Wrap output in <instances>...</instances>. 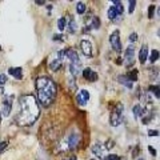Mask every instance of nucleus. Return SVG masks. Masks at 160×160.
<instances>
[{
    "label": "nucleus",
    "mask_w": 160,
    "mask_h": 160,
    "mask_svg": "<svg viewBox=\"0 0 160 160\" xmlns=\"http://www.w3.org/2000/svg\"><path fill=\"white\" fill-rule=\"evenodd\" d=\"M83 78L86 80H88V82H96L99 76H98V73L95 71H92L91 68H84L83 69Z\"/></svg>",
    "instance_id": "12"
},
{
    "label": "nucleus",
    "mask_w": 160,
    "mask_h": 160,
    "mask_svg": "<svg viewBox=\"0 0 160 160\" xmlns=\"http://www.w3.org/2000/svg\"><path fill=\"white\" fill-rule=\"evenodd\" d=\"M135 7H136V2H135V0H129V13L133 12Z\"/></svg>",
    "instance_id": "31"
},
{
    "label": "nucleus",
    "mask_w": 160,
    "mask_h": 160,
    "mask_svg": "<svg viewBox=\"0 0 160 160\" xmlns=\"http://www.w3.org/2000/svg\"><path fill=\"white\" fill-rule=\"evenodd\" d=\"M66 27H67V19L66 18H60L58 20V28H59V31H63Z\"/></svg>",
    "instance_id": "24"
},
{
    "label": "nucleus",
    "mask_w": 160,
    "mask_h": 160,
    "mask_svg": "<svg viewBox=\"0 0 160 160\" xmlns=\"http://www.w3.org/2000/svg\"><path fill=\"white\" fill-rule=\"evenodd\" d=\"M139 160H146V159H139Z\"/></svg>",
    "instance_id": "41"
},
{
    "label": "nucleus",
    "mask_w": 160,
    "mask_h": 160,
    "mask_svg": "<svg viewBox=\"0 0 160 160\" xmlns=\"http://www.w3.org/2000/svg\"><path fill=\"white\" fill-rule=\"evenodd\" d=\"M148 136H159V131H158V129H149V131H148Z\"/></svg>",
    "instance_id": "34"
},
{
    "label": "nucleus",
    "mask_w": 160,
    "mask_h": 160,
    "mask_svg": "<svg viewBox=\"0 0 160 160\" xmlns=\"http://www.w3.org/2000/svg\"><path fill=\"white\" fill-rule=\"evenodd\" d=\"M147 59H148V47H147V44H143L139 52V60L142 64H144L147 62Z\"/></svg>",
    "instance_id": "13"
},
{
    "label": "nucleus",
    "mask_w": 160,
    "mask_h": 160,
    "mask_svg": "<svg viewBox=\"0 0 160 160\" xmlns=\"http://www.w3.org/2000/svg\"><path fill=\"white\" fill-rule=\"evenodd\" d=\"M123 111H124V106H123V104H122V103H116V106H115V109L111 112V118H109V124H111L112 127L120 126V123H122Z\"/></svg>",
    "instance_id": "3"
},
{
    "label": "nucleus",
    "mask_w": 160,
    "mask_h": 160,
    "mask_svg": "<svg viewBox=\"0 0 160 160\" xmlns=\"http://www.w3.org/2000/svg\"><path fill=\"white\" fill-rule=\"evenodd\" d=\"M80 144V135L79 132L73 131L69 133V136L67 139V146H68V149H75Z\"/></svg>",
    "instance_id": "8"
},
{
    "label": "nucleus",
    "mask_w": 160,
    "mask_h": 160,
    "mask_svg": "<svg viewBox=\"0 0 160 160\" xmlns=\"http://www.w3.org/2000/svg\"><path fill=\"white\" fill-rule=\"evenodd\" d=\"M155 8H156V7H155L153 4H151V6L148 7V18L149 19H152L155 16Z\"/></svg>",
    "instance_id": "28"
},
{
    "label": "nucleus",
    "mask_w": 160,
    "mask_h": 160,
    "mask_svg": "<svg viewBox=\"0 0 160 160\" xmlns=\"http://www.w3.org/2000/svg\"><path fill=\"white\" fill-rule=\"evenodd\" d=\"M66 59L64 58V51H59L55 53V58H51L49 60L48 66L49 68L52 69V71H59L60 68H62V64H63V60Z\"/></svg>",
    "instance_id": "4"
},
{
    "label": "nucleus",
    "mask_w": 160,
    "mask_h": 160,
    "mask_svg": "<svg viewBox=\"0 0 160 160\" xmlns=\"http://www.w3.org/2000/svg\"><path fill=\"white\" fill-rule=\"evenodd\" d=\"M13 95H9V96H6L2 103V115L3 116H9V113L12 111V104H13Z\"/></svg>",
    "instance_id": "7"
},
{
    "label": "nucleus",
    "mask_w": 160,
    "mask_h": 160,
    "mask_svg": "<svg viewBox=\"0 0 160 160\" xmlns=\"http://www.w3.org/2000/svg\"><path fill=\"white\" fill-rule=\"evenodd\" d=\"M53 40H60V42H63V35H53Z\"/></svg>",
    "instance_id": "37"
},
{
    "label": "nucleus",
    "mask_w": 160,
    "mask_h": 160,
    "mask_svg": "<svg viewBox=\"0 0 160 160\" xmlns=\"http://www.w3.org/2000/svg\"><path fill=\"white\" fill-rule=\"evenodd\" d=\"M148 59H149V62H151V63L158 62V60H159V51H158V49H152V52L148 56Z\"/></svg>",
    "instance_id": "22"
},
{
    "label": "nucleus",
    "mask_w": 160,
    "mask_h": 160,
    "mask_svg": "<svg viewBox=\"0 0 160 160\" xmlns=\"http://www.w3.org/2000/svg\"><path fill=\"white\" fill-rule=\"evenodd\" d=\"M132 112H133L135 118H143L144 115H146V109L140 106V104H136V106L132 107Z\"/></svg>",
    "instance_id": "16"
},
{
    "label": "nucleus",
    "mask_w": 160,
    "mask_h": 160,
    "mask_svg": "<svg viewBox=\"0 0 160 160\" xmlns=\"http://www.w3.org/2000/svg\"><path fill=\"white\" fill-rule=\"evenodd\" d=\"M69 73L73 78H76L80 75V69H82V63H76V64H69Z\"/></svg>",
    "instance_id": "15"
},
{
    "label": "nucleus",
    "mask_w": 160,
    "mask_h": 160,
    "mask_svg": "<svg viewBox=\"0 0 160 160\" xmlns=\"http://www.w3.org/2000/svg\"><path fill=\"white\" fill-rule=\"evenodd\" d=\"M7 80H8V78L6 76L4 73H0V86H4V84L7 83Z\"/></svg>",
    "instance_id": "30"
},
{
    "label": "nucleus",
    "mask_w": 160,
    "mask_h": 160,
    "mask_svg": "<svg viewBox=\"0 0 160 160\" xmlns=\"http://www.w3.org/2000/svg\"><path fill=\"white\" fill-rule=\"evenodd\" d=\"M109 44L112 46V48L116 51L118 53L122 52V43H120V32L119 29H116V31H113L111 35H109Z\"/></svg>",
    "instance_id": "6"
},
{
    "label": "nucleus",
    "mask_w": 160,
    "mask_h": 160,
    "mask_svg": "<svg viewBox=\"0 0 160 160\" xmlns=\"http://www.w3.org/2000/svg\"><path fill=\"white\" fill-rule=\"evenodd\" d=\"M107 15H108V19H111V20H115V19H116V18L119 16L118 12H116V9H115V7H113V6H111V7L108 8Z\"/></svg>",
    "instance_id": "21"
},
{
    "label": "nucleus",
    "mask_w": 160,
    "mask_h": 160,
    "mask_svg": "<svg viewBox=\"0 0 160 160\" xmlns=\"http://www.w3.org/2000/svg\"><path fill=\"white\" fill-rule=\"evenodd\" d=\"M118 82H119L120 84H123L124 87L129 88V89H131V88L133 87V83H131V82H129V80H128V78L126 76V75H119V76H118Z\"/></svg>",
    "instance_id": "17"
},
{
    "label": "nucleus",
    "mask_w": 160,
    "mask_h": 160,
    "mask_svg": "<svg viewBox=\"0 0 160 160\" xmlns=\"http://www.w3.org/2000/svg\"><path fill=\"white\" fill-rule=\"evenodd\" d=\"M35 87L38 91V103L42 107H49L55 102L58 93V87L55 82L48 76H39L35 82Z\"/></svg>",
    "instance_id": "2"
},
{
    "label": "nucleus",
    "mask_w": 160,
    "mask_h": 160,
    "mask_svg": "<svg viewBox=\"0 0 160 160\" xmlns=\"http://www.w3.org/2000/svg\"><path fill=\"white\" fill-rule=\"evenodd\" d=\"M123 63H124V66H126L127 68H131L133 64H135V47L132 46V44L126 48Z\"/></svg>",
    "instance_id": "5"
},
{
    "label": "nucleus",
    "mask_w": 160,
    "mask_h": 160,
    "mask_svg": "<svg viewBox=\"0 0 160 160\" xmlns=\"http://www.w3.org/2000/svg\"><path fill=\"white\" fill-rule=\"evenodd\" d=\"M80 95H82V98L86 100V102H88L89 100V92L87 91V89H80V92H79Z\"/></svg>",
    "instance_id": "27"
},
{
    "label": "nucleus",
    "mask_w": 160,
    "mask_h": 160,
    "mask_svg": "<svg viewBox=\"0 0 160 160\" xmlns=\"http://www.w3.org/2000/svg\"><path fill=\"white\" fill-rule=\"evenodd\" d=\"M0 51H2V46H0Z\"/></svg>",
    "instance_id": "42"
},
{
    "label": "nucleus",
    "mask_w": 160,
    "mask_h": 160,
    "mask_svg": "<svg viewBox=\"0 0 160 160\" xmlns=\"http://www.w3.org/2000/svg\"><path fill=\"white\" fill-rule=\"evenodd\" d=\"M67 27H68V32H69V33L76 32V29H78V24H76L75 19L71 16V15H69V20L67 22Z\"/></svg>",
    "instance_id": "18"
},
{
    "label": "nucleus",
    "mask_w": 160,
    "mask_h": 160,
    "mask_svg": "<svg viewBox=\"0 0 160 160\" xmlns=\"http://www.w3.org/2000/svg\"><path fill=\"white\" fill-rule=\"evenodd\" d=\"M7 146H8V142H4V140H3V142H0V153H2L4 149L7 148Z\"/></svg>",
    "instance_id": "33"
},
{
    "label": "nucleus",
    "mask_w": 160,
    "mask_h": 160,
    "mask_svg": "<svg viewBox=\"0 0 160 160\" xmlns=\"http://www.w3.org/2000/svg\"><path fill=\"white\" fill-rule=\"evenodd\" d=\"M35 4H36V6H44V4H46V2H44V0H36V2H35Z\"/></svg>",
    "instance_id": "38"
},
{
    "label": "nucleus",
    "mask_w": 160,
    "mask_h": 160,
    "mask_svg": "<svg viewBox=\"0 0 160 160\" xmlns=\"http://www.w3.org/2000/svg\"><path fill=\"white\" fill-rule=\"evenodd\" d=\"M126 76L128 78V80H129V82H131V83H133V82H138V69H132V71H129L127 75H126Z\"/></svg>",
    "instance_id": "19"
},
{
    "label": "nucleus",
    "mask_w": 160,
    "mask_h": 160,
    "mask_svg": "<svg viewBox=\"0 0 160 160\" xmlns=\"http://www.w3.org/2000/svg\"><path fill=\"white\" fill-rule=\"evenodd\" d=\"M80 48H82V52L86 55L87 58H91L92 56V44L91 42H88V40H82L80 42Z\"/></svg>",
    "instance_id": "10"
},
{
    "label": "nucleus",
    "mask_w": 160,
    "mask_h": 160,
    "mask_svg": "<svg viewBox=\"0 0 160 160\" xmlns=\"http://www.w3.org/2000/svg\"><path fill=\"white\" fill-rule=\"evenodd\" d=\"M91 151L93 155H96L98 158H104V152H106V147L103 146V143H100V142H96L92 146L91 148Z\"/></svg>",
    "instance_id": "11"
},
{
    "label": "nucleus",
    "mask_w": 160,
    "mask_h": 160,
    "mask_svg": "<svg viewBox=\"0 0 160 160\" xmlns=\"http://www.w3.org/2000/svg\"><path fill=\"white\" fill-rule=\"evenodd\" d=\"M112 4H115V9H116V12H118V15L120 16V15H123V12H124V8H123V4L120 3V2H118V0H113L112 2Z\"/></svg>",
    "instance_id": "20"
},
{
    "label": "nucleus",
    "mask_w": 160,
    "mask_h": 160,
    "mask_svg": "<svg viewBox=\"0 0 160 160\" xmlns=\"http://www.w3.org/2000/svg\"><path fill=\"white\" fill-rule=\"evenodd\" d=\"M8 73L9 75H12L13 78H16V79H23V69L22 67H11L8 69Z\"/></svg>",
    "instance_id": "14"
},
{
    "label": "nucleus",
    "mask_w": 160,
    "mask_h": 160,
    "mask_svg": "<svg viewBox=\"0 0 160 160\" xmlns=\"http://www.w3.org/2000/svg\"><path fill=\"white\" fill-rule=\"evenodd\" d=\"M113 146H115L113 140H107V146H104V147H106V149H111Z\"/></svg>",
    "instance_id": "35"
},
{
    "label": "nucleus",
    "mask_w": 160,
    "mask_h": 160,
    "mask_svg": "<svg viewBox=\"0 0 160 160\" xmlns=\"http://www.w3.org/2000/svg\"><path fill=\"white\" fill-rule=\"evenodd\" d=\"M3 92H4V91H3V86H0V96L3 95Z\"/></svg>",
    "instance_id": "40"
},
{
    "label": "nucleus",
    "mask_w": 160,
    "mask_h": 160,
    "mask_svg": "<svg viewBox=\"0 0 160 160\" xmlns=\"http://www.w3.org/2000/svg\"><path fill=\"white\" fill-rule=\"evenodd\" d=\"M138 40V33L136 32H132L131 35H129V42L131 43H135Z\"/></svg>",
    "instance_id": "32"
},
{
    "label": "nucleus",
    "mask_w": 160,
    "mask_h": 160,
    "mask_svg": "<svg viewBox=\"0 0 160 160\" xmlns=\"http://www.w3.org/2000/svg\"><path fill=\"white\" fill-rule=\"evenodd\" d=\"M76 102H78L79 106H82V107H84V106L87 104V102L82 98V95H80V93H78V95H76Z\"/></svg>",
    "instance_id": "26"
},
{
    "label": "nucleus",
    "mask_w": 160,
    "mask_h": 160,
    "mask_svg": "<svg viewBox=\"0 0 160 160\" xmlns=\"http://www.w3.org/2000/svg\"><path fill=\"white\" fill-rule=\"evenodd\" d=\"M149 92H152L153 95H155V98H156V99H159L160 98V93H159V86H158V84H156V86H153V84H152V86H149Z\"/></svg>",
    "instance_id": "25"
},
{
    "label": "nucleus",
    "mask_w": 160,
    "mask_h": 160,
    "mask_svg": "<svg viewBox=\"0 0 160 160\" xmlns=\"http://www.w3.org/2000/svg\"><path fill=\"white\" fill-rule=\"evenodd\" d=\"M91 160H95V159H91Z\"/></svg>",
    "instance_id": "43"
},
{
    "label": "nucleus",
    "mask_w": 160,
    "mask_h": 160,
    "mask_svg": "<svg viewBox=\"0 0 160 160\" xmlns=\"http://www.w3.org/2000/svg\"><path fill=\"white\" fill-rule=\"evenodd\" d=\"M20 111L15 122L20 126H32L40 116V107L33 95H23L19 98Z\"/></svg>",
    "instance_id": "1"
},
{
    "label": "nucleus",
    "mask_w": 160,
    "mask_h": 160,
    "mask_svg": "<svg viewBox=\"0 0 160 160\" xmlns=\"http://www.w3.org/2000/svg\"><path fill=\"white\" fill-rule=\"evenodd\" d=\"M64 58L69 60V64H76V63H80L79 60V55L76 51H73L72 48H68L64 51Z\"/></svg>",
    "instance_id": "9"
},
{
    "label": "nucleus",
    "mask_w": 160,
    "mask_h": 160,
    "mask_svg": "<svg viewBox=\"0 0 160 160\" xmlns=\"http://www.w3.org/2000/svg\"><path fill=\"white\" fill-rule=\"evenodd\" d=\"M63 160H76V156H71V159H63Z\"/></svg>",
    "instance_id": "39"
},
{
    "label": "nucleus",
    "mask_w": 160,
    "mask_h": 160,
    "mask_svg": "<svg viewBox=\"0 0 160 160\" xmlns=\"http://www.w3.org/2000/svg\"><path fill=\"white\" fill-rule=\"evenodd\" d=\"M148 151L151 152V155H152V156H156V153H158V152H156V149H155L152 146H149V147H148Z\"/></svg>",
    "instance_id": "36"
},
{
    "label": "nucleus",
    "mask_w": 160,
    "mask_h": 160,
    "mask_svg": "<svg viewBox=\"0 0 160 160\" xmlns=\"http://www.w3.org/2000/svg\"><path fill=\"white\" fill-rule=\"evenodd\" d=\"M86 9H87V6H86V3H83V2H80L76 4V12L80 13V15H83L84 12H86Z\"/></svg>",
    "instance_id": "23"
},
{
    "label": "nucleus",
    "mask_w": 160,
    "mask_h": 160,
    "mask_svg": "<svg viewBox=\"0 0 160 160\" xmlns=\"http://www.w3.org/2000/svg\"><path fill=\"white\" fill-rule=\"evenodd\" d=\"M104 160H120V156H118V155H107V156H104Z\"/></svg>",
    "instance_id": "29"
}]
</instances>
